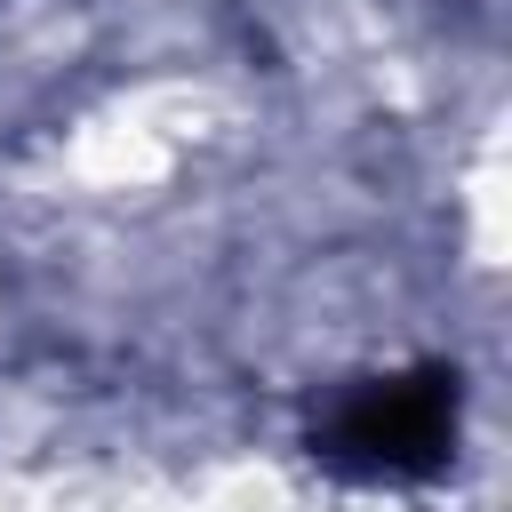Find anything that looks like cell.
Segmentation results:
<instances>
[{
    "label": "cell",
    "mask_w": 512,
    "mask_h": 512,
    "mask_svg": "<svg viewBox=\"0 0 512 512\" xmlns=\"http://www.w3.org/2000/svg\"><path fill=\"white\" fill-rule=\"evenodd\" d=\"M320 464L352 480H424L456 448V368H416V376H376L336 416L312 432Z\"/></svg>",
    "instance_id": "obj_1"
}]
</instances>
